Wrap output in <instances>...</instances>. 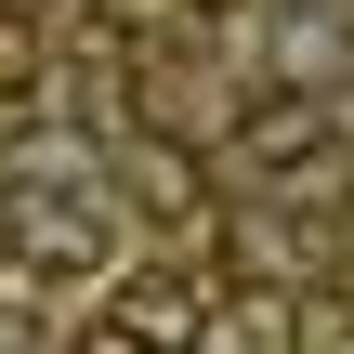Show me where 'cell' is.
<instances>
[{"instance_id": "4", "label": "cell", "mask_w": 354, "mask_h": 354, "mask_svg": "<svg viewBox=\"0 0 354 354\" xmlns=\"http://www.w3.org/2000/svg\"><path fill=\"white\" fill-rule=\"evenodd\" d=\"M118 328L158 342V354H197V342H210V302H197L184 276H131V289H118Z\"/></svg>"}, {"instance_id": "3", "label": "cell", "mask_w": 354, "mask_h": 354, "mask_svg": "<svg viewBox=\"0 0 354 354\" xmlns=\"http://www.w3.org/2000/svg\"><path fill=\"white\" fill-rule=\"evenodd\" d=\"M118 197H131L145 223H171V236H184V223L210 210V171H197V145H171V131H131V145H118Z\"/></svg>"}, {"instance_id": "8", "label": "cell", "mask_w": 354, "mask_h": 354, "mask_svg": "<svg viewBox=\"0 0 354 354\" xmlns=\"http://www.w3.org/2000/svg\"><path fill=\"white\" fill-rule=\"evenodd\" d=\"M0 13H39V0H0Z\"/></svg>"}, {"instance_id": "6", "label": "cell", "mask_w": 354, "mask_h": 354, "mask_svg": "<svg viewBox=\"0 0 354 354\" xmlns=\"http://www.w3.org/2000/svg\"><path fill=\"white\" fill-rule=\"evenodd\" d=\"M0 354H39V315L26 302H0Z\"/></svg>"}, {"instance_id": "1", "label": "cell", "mask_w": 354, "mask_h": 354, "mask_svg": "<svg viewBox=\"0 0 354 354\" xmlns=\"http://www.w3.org/2000/svg\"><path fill=\"white\" fill-rule=\"evenodd\" d=\"M0 223H13V263H26V276H92V263H105V197H92L66 158H53L39 184L13 171V210H0Z\"/></svg>"}, {"instance_id": "5", "label": "cell", "mask_w": 354, "mask_h": 354, "mask_svg": "<svg viewBox=\"0 0 354 354\" xmlns=\"http://www.w3.org/2000/svg\"><path fill=\"white\" fill-rule=\"evenodd\" d=\"M26 92H39V26L0 13V105H26Z\"/></svg>"}, {"instance_id": "2", "label": "cell", "mask_w": 354, "mask_h": 354, "mask_svg": "<svg viewBox=\"0 0 354 354\" xmlns=\"http://www.w3.org/2000/svg\"><path fill=\"white\" fill-rule=\"evenodd\" d=\"M328 145H342V92L263 79V105H236V171H250V184H302Z\"/></svg>"}, {"instance_id": "7", "label": "cell", "mask_w": 354, "mask_h": 354, "mask_svg": "<svg viewBox=\"0 0 354 354\" xmlns=\"http://www.w3.org/2000/svg\"><path fill=\"white\" fill-rule=\"evenodd\" d=\"M92 354H158V342H131V328H118V315H105V328H92Z\"/></svg>"}]
</instances>
